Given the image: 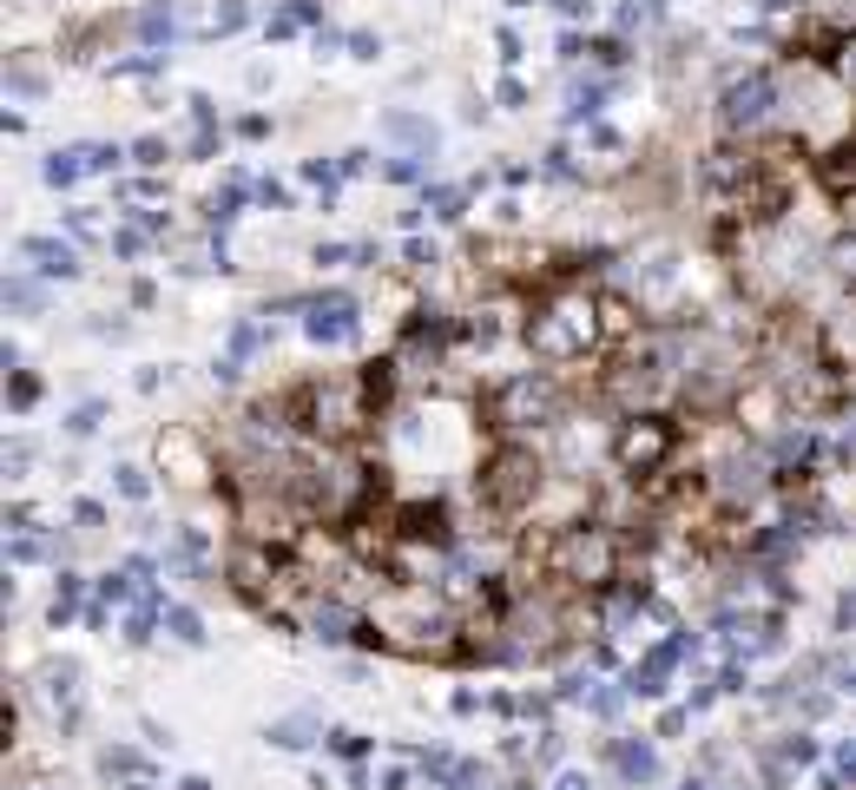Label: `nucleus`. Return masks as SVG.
Segmentation results:
<instances>
[{
	"label": "nucleus",
	"mask_w": 856,
	"mask_h": 790,
	"mask_svg": "<svg viewBox=\"0 0 856 790\" xmlns=\"http://www.w3.org/2000/svg\"><path fill=\"white\" fill-rule=\"evenodd\" d=\"M178 790H211V778H178Z\"/></svg>",
	"instance_id": "nucleus-61"
},
{
	"label": "nucleus",
	"mask_w": 856,
	"mask_h": 790,
	"mask_svg": "<svg viewBox=\"0 0 856 790\" xmlns=\"http://www.w3.org/2000/svg\"><path fill=\"white\" fill-rule=\"evenodd\" d=\"M462 211H468V185H422V218L455 224Z\"/></svg>",
	"instance_id": "nucleus-25"
},
{
	"label": "nucleus",
	"mask_w": 856,
	"mask_h": 790,
	"mask_svg": "<svg viewBox=\"0 0 856 790\" xmlns=\"http://www.w3.org/2000/svg\"><path fill=\"white\" fill-rule=\"evenodd\" d=\"M481 409H488V422L501 435H527V429H554L560 422V389H554L547 369H514V376H501L488 389Z\"/></svg>",
	"instance_id": "nucleus-6"
},
{
	"label": "nucleus",
	"mask_w": 856,
	"mask_h": 790,
	"mask_svg": "<svg viewBox=\"0 0 856 790\" xmlns=\"http://www.w3.org/2000/svg\"><path fill=\"white\" fill-rule=\"evenodd\" d=\"M257 349H264V330H257V323H251V316H244V323H237V330H231V356H237V363H244V356H257Z\"/></svg>",
	"instance_id": "nucleus-37"
},
{
	"label": "nucleus",
	"mask_w": 856,
	"mask_h": 790,
	"mask_svg": "<svg viewBox=\"0 0 856 790\" xmlns=\"http://www.w3.org/2000/svg\"><path fill=\"white\" fill-rule=\"evenodd\" d=\"M666 389H672V343H666V336L626 343V349L613 356V369H607V396H613L626 415H646Z\"/></svg>",
	"instance_id": "nucleus-5"
},
{
	"label": "nucleus",
	"mask_w": 856,
	"mask_h": 790,
	"mask_svg": "<svg viewBox=\"0 0 856 790\" xmlns=\"http://www.w3.org/2000/svg\"><path fill=\"white\" fill-rule=\"evenodd\" d=\"M303 336L310 343H349L356 336V297L349 290H323V297H303Z\"/></svg>",
	"instance_id": "nucleus-11"
},
{
	"label": "nucleus",
	"mask_w": 856,
	"mask_h": 790,
	"mask_svg": "<svg viewBox=\"0 0 856 790\" xmlns=\"http://www.w3.org/2000/svg\"><path fill=\"white\" fill-rule=\"evenodd\" d=\"M303 626H310V639H323V646H343V639L363 633V620H356L343 600H316V607L303 613Z\"/></svg>",
	"instance_id": "nucleus-13"
},
{
	"label": "nucleus",
	"mask_w": 856,
	"mask_h": 790,
	"mask_svg": "<svg viewBox=\"0 0 856 790\" xmlns=\"http://www.w3.org/2000/svg\"><path fill=\"white\" fill-rule=\"evenodd\" d=\"M185 105H191V119H198V125H218V105H211V99H204V92H191V99H185Z\"/></svg>",
	"instance_id": "nucleus-52"
},
{
	"label": "nucleus",
	"mask_w": 856,
	"mask_h": 790,
	"mask_svg": "<svg viewBox=\"0 0 856 790\" xmlns=\"http://www.w3.org/2000/svg\"><path fill=\"white\" fill-rule=\"evenodd\" d=\"M613 771L626 778V785H659V752H653V738H613Z\"/></svg>",
	"instance_id": "nucleus-14"
},
{
	"label": "nucleus",
	"mask_w": 856,
	"mask_h": 790,
	"mask_svg": "<svg viewBox=\"0 0 856 790\" xmlns=\"http://www.w3.org/2000/svg\"><path fill=\"white\" fill-rule=\"evenodd\" d=\"M679 790H712V785H705V778H686V785H679Z\"/></svg>",
	"instance_id": "nucleus-62"
},
{
	"label": "nucleus",
	"mask_w": 856,
	"mask_h": 790,
	"mask_svg": "<svg viewBox=\"0 0 856 790\" xmlns=\"http://www.w3.org/2000/svg\"><path fill=\"white\" fill-rule=\"evenodd\" d=\"M264 132H270V119H264V112H244V119H237V138H264Z\"/></svg>",
	"instance_id": "nucleus-53"
},
{
	"label": "nucleus",
	"mask_w": 856,
	"mask_h": 790,
	"mask_svg": "<svg viewBox=\"0 0 856 790\" xmlns=\"http://www.w3.org/2000/svg\"><path fill=\"white\" fill-rule=\"evenodd\" d=\"M771 105H778V79L758 66V73H745V79H732V86L719 92V125H725V132H752Z\"/></svg>",
	"instance_id": "nucleus-9"
},
{
	"label": "nucleus",
	"mask_w": 856,
	"mask_h": 790,
	"mask_svg": "<svg viewBox=\"0 0 856 790\" xmlns=\"http://www.w3.org/2000/svg\"><path fill=\"white\" fill-rule=\"evenodd\" d=\"M349 53H356V59H376V53H382V46H376V40H369V33H349Z\"/></svg>",
	"instance_id": "nucleus-57"
},
{
	"label": "nucleus",
	"mask_w": 856,
	"mask_h": 790,
	"mask_svg": "<svg viewBox=\"0 0 856 790\" xmlns=\"http://www.w3.org/2000/svg\"><path fill=\"white\" fill-rule=\"evenodd\" d=\"M422 171H429V165H422V152H396V158L382 165V178H389V185H415Z\"/></svg>",
	"instance_id": "nucleus-34"
},
{
	"label": "nucleus",
	"mask_w": 856,
	"mask_h": 790,
	"mask_svg": "<svg viewBox=\"0 0 856 790\" xmlns=\"http://www.w3.org/2000/svg\"><path fill=\"white\" fill-rule=\"evenodd\" d=\"M112 494L138 508V501L152 494V475H145V468H132V461H119V468H112Z\"/></svg>",
	"instance_id": "nucleus-27"
},
{
	"label": "nucleus",
	"mask_w": 856,
	"mask_h": 790,
	"mask_svg": "<svg viewBox=\"0 0 856 790\" xmlns=\"http://www.w3.org/2000/svg\"><path fill=\"white\" fill-rule=\"evenodd\" d=\"M778 758L798 771V765H818V738L811 732H791V738H778Z\"/></svg>",
	"instance_id": "nucleus-33"
},
{
	"label": "nucleus",
	"mask_w": 856,
	"mask_h": 790,
	"mask_svg": "<svg viewBox=\"0 0 856 790\" xmlns=\"http://www.w3.org/2000/svg\"><path fill=\"white\" fill-rule=\"evenodd\" d=\"M402 257H409V264H415V270H435V264H442V257H435V244H422V237H415V244H409V251H402Z\"/></svg>",
	"instance_id": "nucleus-50"
},
{
	"label": "nucleus",
	"mask_w": 856,
	"mask_h": 790,
	"mask_svg": "<svg viewBox=\"0 0 856 790\" xmlns=\"http://www.w3.org/2000/svg\"><path fill=\"white\" fill-rule=\"evenodd\" d=\"M818 178H824V191H831L837 204H851V198H856V138L831 145V152L818 158Z\"/></svg>",
	"instance_id": "nucleus-16"
},
{
	"label": "nucleus",
	"mask_w": 856,
	"mask_h": 790,
	"mask_svg": "<svg viewBox=\"0 0 856 790\" xmlns=\"http://www.w3.org/2000/svg\"><path fill=\"white\" fill-rule=\"evenodd\" d=\"M244 198H251V178H224V185L204 198V224H211V231H224V224L237 218V204H244Z\"/></svg>",
	"instance_id": "nucleus-21"
},
{
	"label": "nucleus",
	"mask_w": 856,
	"mask_h": 790,
	"mask_svg": "<svg viewBox=\"0 0 856 790\" xmlns=\"http://www.w3.org/2000/svg\"><path fill=\"white\" fill-rule=\"evenodd\" d=\"M73 521L92 534V527H105V508H99V501H73Z\"/></svg>",
	"instance_id": "nucleus-47"
},
{
	"label": "nucleus",
	"mask_w": 856,
	"mask_h": 790,
	"mask_svg": "<svg viewBox=\"0 0 856 790\" xmlns=\"http://www.w3.org/2000/svg\"><path fill=\"white\" fill-rule=\"evenodd\" d=\"M534 567L547 580H560L567 593H607L626 567V541L607 521H567L547 534V547L534 554Z\"/></svg>",
	"instance_id": "nucleus-2"
},
{
	"label": "nucleus",
	"mask_w": 856,
	"mask_h": 790,
	"mask_svg": "<svg viewBox=\"0 0 856 790\" xmlns=\"http://www.w3.org/2000/svg\"><path fill=\"white\" fill-rule=\"evenodd\" d=\"M20 257L40 270V277H79V251L73 244H59V237H20Z\"/></svg>",
	"instance_id": "nucleus-12"
},
{
	"label": "nucleus",
	"mask_w": 856,
	"mask_h": 790,
	"mask_svg": "<svg viewBox=\"0 0 856 790\" xmlns=\"http://www.w3.org/2000/svg\"><path fill=\"white\" fill-rule=\"evenodd\" d=\"M600 99H607V86H600V79L574 86V105H567V119H593V112H600Z\"/></svg>",
	"instance_id": "nucleus-35"
},
{
	"label": "nucleus",
	"mask_w": 856,
	"mask_h": 790,
	"mask_svg": "<svg viewBox=\"0 0 856 790\" xmlns=\"http://www.w3.org/2000/svg\"><path fill=\"white\" fill-rule=\"evenodd\" d=\"M204 560H211V541L198 534V527H171V541H165V567H178V574H204Z\"/></svg>",
	"instance_id": "nucleus-18"
},
{
	"label": "nucleus",
	"mask_w": 856,
	"mask_h": 790,
	"mask_svg": "<svg viewBox=\"0 0 856 790\" xmlns=\"http://www.w3.org/2000/svg\"><path fill=\"white\" fill-rule=\"evenodd\" d=\"M600 323H607V336H633L640 330V316H633L626 297H600Z\"/></svg>",
	"instance_id": "nucleus-28"
},
{
	"label": "nucleus",
	"mask_w": 856,
	"mask_h": 790,
	"mask_svg": "<svg viewBox=\"0 0 856 790\" xmlns=\"http://www.w3.org/2000/svg\"><path fill=\"white\" fill-rule=\"evenodd\" d=\"M165 613H171V607H165V593H158V587H145V593H138V607L125 613V646H152V639H158V626H165Z\"/></svg>",
	"instance_id": "nucleus-17"
},
{
	"label": "nucleus",
	"mask_w": 856,
	"mask_h": 790,
	"mask_svg": "<svg viewBox=\"0 0 856 790\" xmlns=\"http://www.w3.org/2000/svg\"><path fill=\"white\" fill-rule=\"evenodd\" d=\"M79 600H86V580H79L73 567H59V574H53V600H46V620H53V626H66V620L79 613Z\"/></svg>",
	"instance_id": "nucleus-22"
},
{
	"label": "nucleus",
	"mask_w": 856,
	"mask_h": 790,
	"mask_svg": "<svg viewBox=\"0 0 856 790\" xmlns=\"http://www.w3.org/2000/svg\"><path fill=\"white\" fill-rule=\"evenodd\" d=\"M165 633H171L178 646H204V620H198L191 607H171V613H165Z\"/></svg>",
	"instance_id": "nucleus-29"
},
{
	"label": "nucleus",
	"mask_w": 856,
	"mask_h": 790,
	"mask_svg": "<svg viewBox=\"0 0 856 790\" xmlns=\"http://www.w3.org/2000/svg\"><path fill=\"white\" fill-rule=\"evenodd\" d=\"M316 264H356V244H316Z\"/></svg>",
	"instance_id": "nucleus-49"
},
{
	"label": "nucleus",
	"mask_w": 856,
	"mask_h": 790,
	"mask_svg": "<svg viewBox=\"0 0 856 790\" xmlns=\"http://www.w3.org/2000/svg\"><path fill=\"white\" fill-rule=\"evenodd\" d=\"M844 692H851V699H856V672H844Z\"/></svg>",
	"instance_id": "nucleus-63"
},
{
	"label": "nucleus",
	"mask_w": 856,
	"mask_h": 790,
	"mask_svg": "<svg viewBox=\"0 0 856 790\" xmlns=\"http://www.w3.org/2000/svg\"><path fill=\"white\" fill-rule=\"evenodd\" d=\"M40 402V376H26V369H13V382H7V409L13 415H26Z\"/></svg>",
	"instance_id": "nucleus-30"
},
{
	"label": "nucleus",
	"mask_w": 856,
	"mask_h": 790,
	"mask_svg": "<svg viewBox=\"0 0 856 790\" xmlns=\"http://www.w3.org/2000/svg\"><path fill=\"white\" fill-rule=\"evenodd\" d=\"M686 725H692V705H672V712L659 719V732H653V738H679Z\"/></svg>",
	"instance_id": "nucleus-44"
},
{
	"label": "nucleus",
	"mask_w": 856,
	"mask_h": 790,
	"mask_svg": "<svg viewBox=\"0 0 856 790\" xmlns=\"http://www.w3.org/2000/svg\"><path fill=\"white\" fill-rule=\"evenodd\" d=\"M251 198H257V204H270V211H284V204H290V191H284L277 178H251Z\"/></svg>",
	"instance_id": "nucleus-41"
},
{
	"label": "nucleus",
	"mask_w": 856,
	"mask_h": 790,
	"mask_svg": "<svg viewBox=\"0 0 856 790\" xmlns=\"http://www.w3.org/2000/svg\"><path fill=\"white\" fill-rule=\"evenodd\" d=\"M145 237H152V231H112V251H119V257H145Z\"/></svg>",
	"instance_id": "nucleus-43"
},
{
	"label": "nucleus",
	"mask_w": 856,
	"mask_h": 790,
	"mask_svg": "<svg viewBox=\"0 0 856 790\" xmlns=\"http://www.w3.org/2000/svg\"><path fill=\"white\" fill-rule=\"evenodd\" d=\"M831 257H837V277H844V283L856 290V244H837Z\"/></svg>",
	"instance_id": "nucleus-51"
},
{
	"label": "nucleus",
	"mask_w": 856,
	"mask_h": 790,
	"mask_svg": "<svg viewBox=\"0 0 856 790\" xmlns=\"http://www.w3.org/2000/svg\"><path fill=\"white\" fill-rule=\"evenodd\" d=\"M554 790H593V785H587L580 771H567V778H560V785H554Z\"/></svg>",
	"instance_id": "nucleus-59"
},
{
	"label": "nucleus",
	"mask_w": 856,
	"mask_h": 790,
	"mask_svg": "<svg viewBox=\"0 0 856 790\" xmlns=\"http://www.w3.org/2000/svg\"><path fill=\"white\" fill-rule=\"evenodd\" d=\"M382 132H389V138H409V145H415L422 158H429V152L442 145V132H435L429 119H415V112H389V119H382Z\"/></svg>",
	"instance_id": "nucleus-23"
},
{
	"label": "nucleus",
	"mask_w": 856,
	"mask_h": 790,
	"mask_svg": "<svg viewBox=\"0 0 856 790\" xmlns=\"http://www.w3.org/2000/svg\"><path fill=\"white\" fill-rule=\"evenodd\" d=\"M330 752H336L343 765H363V758H369V738L349 732V725H336V732H330Z\"/></svg>",
	"instance_id": "nucleus-32"
},
{
	"label": "nucleus",
	"mask_w": 856,
	"mask_h": 790,
	"mask_svg": "<svg viewBox=\"0 0 856 790\" xmlns=\"http://www.w3.org/2000/svg\"><path fill=\"white\" fill-rule=\"evenodd\" d=\"M758 165H765V152H752V145H712V152L699 158V185L719 191V198H738V191L758 178Z\"/></svg>",
	"instance_id": "nucleus-10"
},
{
	"label": "nucleus",
	"mask_w": 856,
	"mask_h": 790,
	"mask_svg": "<svg viewBox=\"0 0 856 790\" xmlns=\"http://www.w3.org/2000/svg\"><path fill=\"white\" fill-rule=\"evenodd\" d=\"M310 732H316L310 719H277V725H270V745H284V752H303V745H310Z\"/></svg>",
	"instance_id": "nucleus-31"
},
{
	"label": "nucleus",
	"mask_w": 856,
	"mask_h": 790,
	"mask_svg": "<svg viewBox=\"0 0 856 790\" xmlns=\"http://www.w3.org/2000/svg\"><path fill=\"white\" fill-rule=\"evenodd\" d=\"M844 402L856 409V369H844Z\"/></svg>",
	"instance_id": "nucleus-60"
},
{
	"label": "nucleus",
	"mask_w": 856,
	"mask_h": 790,
	"mask_svg": "<svg viewBox=\"0 0 856 790\" xmlns=\"http://www.w3.org/2000/svg\"><path fill=\"white\" fill-rule=\"evenodd\" d=\"M712 475H719V494H725V501L765 494V461H758V455H732V461H719Z\"/></svg>",
	"instance_id": "nucleus-15"
},
{
	"label": "nucleus",
	"mask_w": 856,
	"mask_h": 790,
	"mask_svg": "<svg viewBox=\"0 0 856 790\" xmlns=\"http://www.w3.org/2000/svg\"><path fill=\"white\" fill-rule=\"evenodd\" d=\"M547 178H574V152H567V145L547 152Z\"/></svg>",
	"instance_id": "nucleus-48"
},
{
	"label": "nucleus",
	"mask_w": 856,
	"mask_h": 790,
	"mask_svg": "<svg viewBox=\"0 0 856 790\" xmlns=\"http://www.w3.org/2000/svg\"><path fill=\"white\" fill-rule=\"evenodd\" d=\"M7 303H13V310H26V316H33V310H40V303H46V297H40V283H26V277H13V283H7Z\"/></svg>",
	"instance_id": "nucleus-40"
},
{
	"label": "nucleus",
	"mask_w": 856,
	"mask_h": 790,
	"mask_svg": "<svg viewBox=\"0 0 856 790\" xmlns=\"http://www.w3.org/2000/svg\"><path fill=\"white\" fill-rule=\"evenodd\" d=\"M376 790H409V765H382V771H369Z\"/></svg>",
	"instance_id": "nucleus-45"
},
{
	"label": "nucleus",
	"mask_w": 856,
	"mask_h": 790,
	"mask_svg": "<svg viewBox=\"0 0 856 790\" xmlns=\"http://www.w3.org/2000/svg\"><path fill=\"white\" fill-rule=\"evenodd\" d=\"M607 343V323H600V297L587 290H547L527 316V349L541 363H587V349Z\"/></svg>",
	"instance_id": "nucleus-3"
},
{
	"label": "nucleus",
	"mask_w": 856,
	"mask_h": 790,
	"mask_svg": "<svg viewBox=\"0 0 856 790\" xmlns=\"http://www.w3.org/2000/svg\"><path fill=\"white\" fill-rule=\"evenodd\" d=\"M284 415H290L297 435H310V442H323V448H349V442H363V435L376 429L382 409H376V396H369V382H363V369H356V376H316V382L290 389Z\"/></svg>",
	"instance_id": "nucleus-1"
},
{
	"label": "nucleus",
	"mask_w": 856,
	"mask_h": 790,
	"mask_svg": "<svg viewBox=\"0 0 856 790\" xmlns=\"http://www.w3.org/2000/svg\"><path fill=\"white\" fill-rule=\"evenodd\" d=\"M541 488H547V461H541L527 442H501V448H488V455H481L475 494H481V508H488V514L514 521V514H527V508L541 501Z\"/></svg>",
	"instance_id": "nucleus-4"
},
{
	"label": "nucleus",
	"mask_w": 856,
	"mask_h": 790,
	"mask_svg": "<svg viewBox=\"0 0 856 790\" xmlns=\"http://www.w3.org/2000/svg\"><path fill=\"white\" fill-rule=\"evenodd\" d=\"M171 26H178L171 0H152V7H138V13H132V33H138V40H152V46H158V40H171Z\"/></svg>",
	"instance_id": "nucleus-26"
},
{
	"label": "nucleus",
	"mask_w": 856,
	"mask_h": 790,
	"mask_svg": "<svg viewBox=\"0 0 856 790\" xmlns=\"http://www.w3.org/2000/svg\"><path fill=\"white\" fill-rule=\"evenodd\" d=\"M560 13H567V20H580V13H593V0H560Z\"/></svg>",
	"instance_id": "nucleus-58"
},
{
	"label": "nucleus",
	"mask_w": 856,
	"mask_h": 790,
	"mask_svg": "<svg viewBox=\"0 0 856 790\" xmlns=\"http://www.w3.org/2000/svg\"><path fill=\"white\" fill-rule=\"evenodd\" d=\"M7 468L26 475V468H33V442H13V448H7Z\"/></svg>",
	"instance_id": "nucleus-55"
},
{
	"label": "nucleus",
	"mask_w": 856,
	"mask_h": 790,
	"mask_svg": "<svg viewBox=\"0 0 856 790\" xmlns=\"http://www.w3.org/2000/svg\"><path fill=\"white\" fill-rule=\"evenodd\" d=\"M587 53H593V59H600V66H620V59H626V40H593V46H587Z\"/></svg>",
	"instance_id": "nucleus-46"
},
{
	"label": "nucleus",
	"mask_w": 856,
	"mask_h": 790,
	"mask_svg": "<svg viewBox=\"0 0 856 790\" xmlns=\"http://www.w3.org/2000/svg\"><path fill=\"white\" fill-rule=\"evenodd\" d=\"M672 455H679V422L672 415H659V409H646V415H626L620 422V435H613V468L640 488V481H653V475H666L672 468Z\"/></svg>",
	"instance_id": "nucleus-7"
},
{
	"label": "nucleus",
	"mask_w": 856,
	"mask_h": 790,
	"mask_svg": "<svg viewBox=\"0 0 856 790\" xmlns=\"http://www.w3.org/2000/svg\"><path fill=\"white\" fill-rule=\"evenodd\" d=\"M40 699L46 705H66V712H79L73 699H79V666L73 659H53V666H40Z\"/></svg>",
	"instance_id": "nucleus-20"
},
{
	"label": "nucleus",
	"mask_w": 856,
	"mask_h": 790,
	"mask_svg": "<svg viewBox=\"0 0 856 790\" xmlns=\"http://www.w3.org/2000/svg\"><path fill=\"white\" fill-rule=\"evenodd\" d=\"M92 165H86V145H66V152H53L46 165H40V178L53 185V191H66V185H79Z\"/></svg>",
	"instance_id": "nucleus-24"
},
{
	"label": "nucleus",
	"mask_w": 856,
	"mask_h": 790,
	"mask_svg": "<svg viewBox=\"0 0 856 790\" xmlns=\"http://www.w3.org/2000/svg\"><path fill=\"white\" fill-rule=\"evenodd\" d=\"M26 790H53V785H26Z\"/></svg>",
	"instance_id": "nucleus-64"
},
{
	"label": "nucleus",
	"mask_w": 856,
	"mask_h": 790,
	"mask_svg": "<svg viewBox=\"0 0 856 790\" xmlns=\"http://www.w3.org/2000/svg\"><path fill=\"white\" fill-rule=\"evenodd\" d=\"M99 778H112V785H152V765L132 745H105L99 752Z\"/></svg>",
	"instance_id": "nucleus-19"
},
{
	"label": "nucleus",
	"mask_w": 856,
	"mask_h": 790,
	"mask_svg": "<svg viewBox=\"0 0 856 790\" xmlns=\"http://www.w3.org/2000/svg\"><path fill=\"white\" fill-rule=\"evenodd\" d=\"M66 231H73V237H99V231H105L99 204H73V211H66Z\"/></svg>",
	"instance_id": "nucleus-36"
},
{
	"label": "nucleus",
	"mask_w": 856,
	"mask_h": 790,
	"mask_svg": "<svg viewBox=\"0 0 856 790\" xmlns=\"http://www.w3.org/2000/svg\"><path fill=\"white\" fill-rule=\"evenodd\" d=\"M587 138H593V152H620V132H613V125H587Z\"/></svg>",
	"instance_id": "nucleus-54"
},
{
	"label": "nucleus",
	"mask_w": 856,
	"mask_h": 790,
	"mask_svg": "<svg viewBox=\"0 0 856 790\" xmlns=\"http://www.w3.org/2000/svg\"><path fill=\"white\" fill-rule=\"evenodd\" d=\"M837 771L856 785V738H844V745H837Z\"/></svg>",
	"instance_id": "nucleus-56"
},
{
	"label": "nucleus",
	"mask_w": 856,
	"mask_h": 790,
	"mask_svg": "<svg viewBox=\"0 0 856 790\" xmlns=\"http://www.w3.org/2000/svg\"><path fill=\"white\" fill-rule=\"evenodd\" d=\"M165 158H171V145H165V138H138V145H132V165H145V171H158Z\"/></svg>",
	"instance_id": "nucleus-39"
},
{
	"label": "nucleus",
	"mask_w": 856,
	"mask_h": 790,
	"mask_svg": "<svg viewBox=\"0 0 856 790\" xmlns=\"http://www.w3.org/2000/svg\"><path fill=\"white\" fill-rule=\"evenodd\" d=\"M244 20H251V7H244V0H224V7L211 13V33H237Z\"/></svg>",
	"instance_id": "nucleus-38"
},
{
	"label": "nucleus",
	"mask_w": 856,
	"mask_h": 790,
	"mask_svg": "<svg viewBox=\"0 0 856 790\" xmlns=\"http://www.w3.org/2000/svg\"><path fill=\"white\" fill-rule=\"evenodd\" d=\"M99 415H105L99 402H79V409L66 415V429H73V435H92V429H99Z\"/></svg>",
	"instance_id": "nucleus-42"
},
{
	"label": "nucleus",
	"mask_w": 856,
	"mask_h": 790,
	"mask_svg": "<svg viewBox=\"0 0 856 790\" xmlns=\"http://www.w3.org/2000/svg\"><path fill=\"white\" fill-rule=\"evenodd\" d=\"M152 461H158V475H165L171 488H204L211 475H224V468H218V448H211L198 429H185V422L158 429V442H152Z\"/></svg>",
	"instance_id": "nucleus-8"
}]
</instances>
